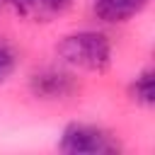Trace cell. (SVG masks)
Listing matches in <instances>:
<instances>
[{
  "instance_id": "cell-1",
  "label": "cell",
  "mask_w": 155,
  "mask_h": 155,
  "mask_svg": "<svg viewBox=\"0 0 155 155\" xmlns=\"http://www.w3.org/2000/svg\"><path fill=\"white\" fill-rule=\"evenodd\" d=\"M56 53L65 65L78 70H90V73H99L111 63L109 39L102 31H90V29L63 36L61 44L56 46Z\"/></svg>"
},
{
  "instance_id": "cell-2",
  "label": "cell",
  "mask_w": 155,
  "mask_h": 155,
  "mask_svg": "<svg viewBox=\"0 0 155 155\" xmlns=\"http://www.w3.org/2000/svg\"><path fill=\"white\" fill-rule=\"evenodd\" d=\"M58 148L63 153H70V155H107V153L119 150L116 140L104 128H97V126H90V124L65 126L63 133H61Z\"/></svg>"
},
{
  "instance_id": "cell-3",
  "label": "cell",
  "mask_w": 155,
  "mask_h": 155,
  "mask_svg": "<svg viewBox=\"0 0 155 155\" xmlns=\"http://www.w3.org/2000/svg\"><path fill=\"white\" fill-rule=\"evenodd\" d=\"M34 97H41V99H63L68 94L75 92V78L65 70H56V68H46L41 73H34L31 75V82H29Z\"/></svg>"
},
{
  "instance_id": "cell-4",
  "label": "cell",
  "mask_w": 155,
  "mask_h": 155,
  "mask_svg": "<svg viewBox=\"0 0 155 155\" xmlns=\"http://www.w3.org/2000/svg\"><path fill=\"white\" fill-rule=\"evenodd\" d=\"M73 0H10L19 17L29 22H51L70 7Z\"/></svg>"
},
{
  "instance_id": "cell-5",
  "label": "cell",
  "mask_w": 155,
  "mask_h": 155,
  "mask_svg": "<svg viewBox=\"0 0 155 155\" xmlns=\"http://www.w3.org/2000/svg\"><path fill=\"white\" fill-rule=\"evenodd\" d=\"M148 5V0H94V15L102 22L109 24H121L131 17H136L138 12H143Z\"/></svg>"
},
{
  "instance_id": "cell-6",
  "label": "cell",
  "mask_w": 155,
  "mask_h": 155,
  "mask_svg": "<svg viewBox=\"0 0 155 155\" xmlns=\"http://www.w3.org/2000/svg\"><path fill=\"white\" fill-rule=\"evenodd\" d=\"M128 94H131V99L136 104L153 107V102H155V85H153V70L150 68H145L143 73H138L133 78V82L128 87Z\"/></svg>"
},
{
  "instance_id": "cell-7",
  "label": "cell",
  "mask_w": 155,
  "mask_h": 155,
  "mask_svg": "<svg viewBox=\"0 0 155 155\" xmlns=\"http://www.w3.org/2000/svg\"><path fill=\"white\" fill-rule=\"evenodd\" d=\"M15 68H17V53H15V48L7 41L0 39V82H5L15 73Z\"/></svg>"
},
{
  "instance_id": "cell-8",
  "label": "cell",
  "mask_w": 155,
  "mask_h": 155,
  "mask_svg": "<svg viewBox=\"0 0 155 155\" xmlns=\"http://www.w3.org/2000/svg\"><path fill=\"white\" fill-rule=\"evenodd\" d=\"M0 2H10V0H0Z\"/></svg>"
}]
</instances>
